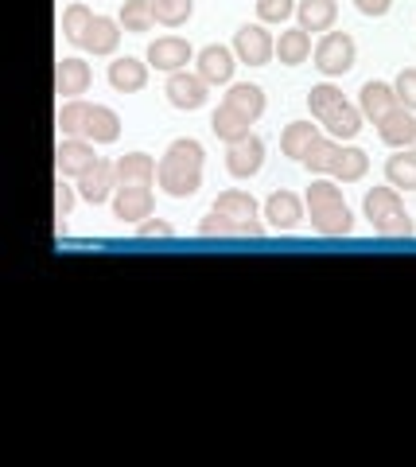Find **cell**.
I'll list each match as a JSON object with an SVG mask.
<instances>
[{"label": "cell", "mask_w": 416, "mask_h": 467, "mask_svg": "<svg viewBox=\"0 0 416 467\" xmlns=\"http://www.w3.org/2000/svg\"><path fill=\"white\" fill-rule=\"evenodd\" d=\"M366 218L385 238H409L412 234V218L393 187H374V192L366 195Z\"/></svg>", "instance_id": "3957f363"}, {"label": "cell", "mask_w": 416, "mask_h": 467, "mask_svg": "<svg viewBox=\"0 0 416 467\" xmlns=\"http://www.w3.org/2000/svg\"><path fill=\"white\" fill-rule=\"evenodd\" d=\"M148 82V63H140V58H117V63H109V86L117 94H137L145 90Z\"/></svg>", "instance_id": "5bb4252c"}, {"label": "cell", "mask_w": 416, "mask_h": 467, "mask_svg": "<svg viewBox=\"0 0 416 467\" xmlns=\"http://www.w3.org/2000/svg\"><path fill=\"white\" fill-rule=\"evenodd\" d=\"M320 140V133H315V125L311 121H296V125H289L284 129V137H280V149H284V156H292V160H304L308 156V149Z\"/></svg>", "instance_id": "4316f807"}, {"label": "cell", "mask_w": 416, "mask_h": 467, "mask_svg": "<svg viewBox=\"0 0 416 467\" xmlns=\"http://www.w3.org/2000/svg\"><path fill=\"white\" fill-rule=\"evenodd\" d=\"M210 211H218V214H226V218H234V223H246V226H253L257 234H265V226L257 223V202H253V195H246V192H222L218 199H214V207Z\"/></svg>", "instance_id": "7c38bea8"}, {"label": "cell", "mask_w": 416, "mask_h": 467, "mask_svg": "<svg viewBox=\"0 0 416 467\" xmlns=\"http://www.w3.org/2000/svg\"><path fill=\"white\" fill-rule=\"evenodd\" d=\"M296 16H299V27H304V32H327L339 16V5L335 0H299Z\"/></svg>", "instance_id": "ffe728a7"}, {"label": "cell", "mask_w": 416, "mask_h": 467, "mask_svg": "<svg viewBox=\"0 0 416 467\" xmlns=\"http://www.w3.org/2000/svg\"><path fill=\"white\" fill-rule=\"evenodd\" d=\"M117 43H121V24L109 20V16H94L90 32H86V39H82V47L90 55H113L117 51Z\"/></svg>", "instance_id": "d6986e66"}, {"label": "cell", "mask_w": 416, "mask_h": 467, "mask_svg": "<svg viewBox=\"0 0 416 467\" xmlns=\"http://www.w3.org/2000/svg\"><path fill=\"white\" fill-rule=\"evenodd\" d=\"M265 164V140L261 137H246V140H238V144H229V152H226V168L229 175H238V180H249L253 171H261Z\"/></svg>", "instance_id": "ba28073f"}, {"label": "cell", "mask_w": 416, "mask_h": 467, "mask_svg": "<svg viewBox=\"0 0 416 467\" xmlns=\"http://www.w3.org/2000/svg\"><path fill=\"white\" fill-rule=\"evenodd\" d=\"M86 137L94 144H113L121 137V117L109 106H90V121H86Z\"/></svg>", "instance_id": "7402d4cb"}, {"label": "cell", "mask_w": 416, "mask_h": 467, "mask_svg": "<svg viewBox=\"0 0 416 467\" xmlns=\"http://www.w3.org/2000/svg\"><path fill=\"white\" fill-rule=\"evenodd\" d=\"M140 238H171L167 223H140Z\"/></svg>", "instance_id": "60d3db41"}, {"label": "cell", "mask_w": 416, "mask_h": 467, "mask_svg": "<svg viewBox=\"0 0 416 467\" xmlns=\"http://www.w3.org/2000/svg\"><path fill=\"white\" fill-rule=\"evenodd\" d=\"M335 160H339V144L335 140H327V137H320L308 149V156H304V164L311 168V171H331L335 168Z\"/></svg>", "instance_id": "e575fe53"}, {"label": "cell", "mask_w": 416, "mask_h": 467, "mask_svg": "<svg viewBox=\"0 0 416 467\" xmlns=\"http://www.w3.org/2000/svg\"><path fill=\"white\" fill-rule=\"evenodd\" d=\"M249 117L241 113V109H234V106H222L214 109V117H210V129H214V137L218 140H226V144H238V140H246L249 137Z\"/></svg>", "instance_id": "2e32d148"}, {"label": "cell", "mask_w": 416, "mask_h": 467, "mask_svg": "<svg viewBox=\"0 0 416 467\" xmlns=\"http://www.w3.org/2000/svg\"><path fill=\"white\" fill-rule=\"evenodd\" d=\"M385 180H390V187H405V192H416V152L390 156V164H385Z\"/></svg>", "instance_id": "f546056e"}, {"label": "cell", "mask_w": 416, "mask_h": 467, "mask_svg": "<svg viewBox=\"0 0 416 467\" xmlns=\"http://www.w3.org/2000/svg\"><path fill=\"white\" fill-rule=\"evenodd\" d=\"M160 187L171 199H191L203 187V144L198 140H176L160 160L156 171Z\"/></svg>", "instance_id": "6da1fadb"}, {"label": "cell", "mask_w": 416, "mask_h": 467, "mask_svg": "<svg viewBox=\"0 0 416 467\" xmlns=\"http://www.w3.org/2000/svg\"><path fill=\"white\" fill-rule=\"evenodd\" d=\"M354 5H358V12H362V16H385L393 0H354Z\"/></svg>", "instance_id": "ab89813d"}, {"label": "cell", "mask_w": 416, "mask_h": 467, "mask_svg": "<svg viewBox=\"0 0 416 467\" xmlns=\"http://www.w3.org/2000/svg\"><path fill=\"white\" fill-rule=\"evenodd\" d=\"M226 106H234L249 117V121H257V117L265 113V94H261V86H253V82H241V86H229V94H226Z\"/></svg>", "instance_id": "484cf974"}, {"label": "cell", "mask_w": 416, "mask_h": 467, "mask_svg": "<svg viewBox=\"0 0 416 467\" xmlns=\"http://www.w3.org/2000/svg\"><path fill=\"white\" fill-rule=\"evenodd\" d=\"M113 187H117V164H109V160H97L90 171L78 175V192L86 202H94V207L109 199Z\"/></svg>", "instance_id": "8fae6325"}, {"label": "cell", "mask_w": 416, "mask_h": 467, "mask_svg": "<svg viewBox=\"0 0 416 467\" xmlns=\"http://www.w3.org/2000/svg\"><path fill=\"white\" fill-rule=\"evenodd\" d=\"M70 211H75V192H70V187L59 180V187H55V214L66 218Z\"/></svg>", "instance_id": "f35d334b"}, {"label": "cell", "mask_w": 416, "mask_h": 467, "mask_svg": "<svg viewBox=\"0 0 416 467\" xmlns=\"http://www.w3.org/2000/svg\"><path fill=\"white\" fill-rule=\"evenodd\" d=\"M308 218H311L315 230L327 234V238H342V234H350V226H354L347 199H342L339 187L327 183V180H315L308 187Z\"/></svg>", "instance_id": "7a4b0ae2"}, {"label": "cell", "mask_w": 416, "mask_h": 467, "mask_svg": "<svg viewBox=\"0 0 416 467\" xmlns=\"http://www.w3.org/2000/svg\"><path fill=\"white\" fill-rule=\"evenodd\" d=\"M393 90H397V101H401V106H405V109H416V67L401 70Z\"/></svg>", "instance_id": "74e56055"}, {"label": "cell", "mask_w": 416, "mask_h": 467, "mask_svg": "<svg viewBox=\"0 0 416 467\" xmlns=\"http://www.w3.org/2000/svg\"><path fill=\"white\" fill-rule=\"evenodd\" d=\"M308 106H311V113L323 117L327 113H335L339 106H342V90H335V86H311V94H308Z\"/></svg>", "instance_id": "d590c367"}, {"label": "cell", "mask_w": 416, "mask_h": 467, "mask_svg": "<svg viewBox=\"0 0 416 467\" xmlns=\"http://www.w3.org/2000/svg\"><path fill=\"white\" fill-rule=\"evenodd\" d=\"M296 12L292 0H257V16L261 24H284Z\"/></svg>", "instance_id": "8d00e7d4"}, {"label": "cell", "mask_w": 416, "mask_h": 467, "mask_svg": "<svg viewBox=\"0 0 416 467\" xmlns=\"http://www.w3.org/2000/svg\"><path fill=\"white\" fill-rule=\"evenodd\" d=\"M265 218H269V226H277V230H292L299 218H304V202L292 192H277L265 202Z\"/></svg>", "instance_id": "ac0fdd59"}, {"label": "cell", "mask_w": 416, "mask_h": 467, "mask_svg": "<svg viewBox=\"0 0 416 467\" xmlns=\"http://www.w3.org/2000/svg\"><path fill=\"white\" fill-rule=\"evenodd\" d=\"M152 12H156V24L179 27V24H188V20H191L195 0H152Z\"/></svg>", "instance_id": "4dcf8cb0"}, {"label": "cell", "mask_w": 416, "mask_h": 467, "mask_svg": "<svg viewBox=\"0 0 416 467\" xmlns=\"http://www.w3.org/2000/svg\"><path fill=\"white\" fill-rule=\"evenodd\" d=\"M366 171H370V156L362 149H339V160H335L331 175H339L342 183H358Z\"/></svg>", "instance_id": "83f0119b"}, {"label": "cell", "mask_w": 416, "mask_h": 467, "mask_svg": "<svg viewBox=\"0 0 416 467\" xmlns=\"http://www.w3.org/2000/svg\"><path fill=\"white\" fill-rule=\"evenodd\" d=\"M86 86H90V67L82 58H63L59 70H55V90L66 98H78L86 94Z\"/></svg>", "instance_id": "44dd1931"}, {"label": "cell", "mask_w": 416, "mask_h": 467, "mask_svg": "<svg viewBox=\"0 0 416 467\" xmlns=\"http://www.w3.org/2000/svg\"><path fill=\"white\" fill-rule=\"evenodd\" d=\"M234 55L249 67H265L269 58L277 55V43H272V36L261 24H246V27H238V36H234Z\"/></svg>", "instance_id": "5b68a950"}, {"label": "cell", "mask_w": 416, "mask_h": 467, "mask_svg": "<svg viewBox=\"0 0 416 467\" xmlns=\"http://www.w3.org/2000/svg\"><path fill=\"white\" fill-rule=\"evenodd\" d=\"M311 55V36L304 32V27H292V32H280V43H277V58L284 67H299L308 63Z\"/></svg>", "instance_id": "d4e9b609"}, {"label": "cell", "mask_w": 416, "mask_h": 467, "mask_svg": "<svg viewBox=\"0 0 416 467\" xmlns=\"http://www.w3.org/2000/svg\"><path fill=\"white\" fill-rule=\"evenodd\" d=\"M198 234L203 238H261L253 226H246V223H234V218H226V214H218V211H210L203 223H198Z\"/></svg>", "instance_id": "cb8c5ba5"}, {"label": "cell", "mask_w": 416, "mask_h": 467, "mask_svg": "<svg viewBox=\"0 0 416 467\" xmlns=\"http://www.w3.org/2000/svg\"><path fill=\"white\" fill-rule=\"evenodd\" d=\"M167 101L176 109H198L207 106V78L203 75H188V70H176V75L167 78Z\"/></svg>", "instance_id": "52a82bcc"}, {"label": "cell", "mask_w": 416, "mask_h": 467, "mask_svg": "<svg viewBox=\"0 0 416 467\" xmlns=\"http://www.w3.org/2000/svg\"><path fill=\"white\" fill-rule=\"evenodd\" d=\"M315 67L323 75H347L354 67V39L347 32H327L315 47Z\"/></svg>", "instance_id": "277c9868"}, {"label": "cell", "mask_w": 416, "mask_h": 467, "mask_svg": "<svg viewBox=\"0 0 416 467\" xmlns=\"http://www.w3.org/2000/svg\"><path fill=\"white\" fill-rule=\"evenodd\" d=\"M412 152H416V140H412Z\"/></svg>", "instance_id": "b9f144b4"}, {"label": "cell", "mask_w": 416, "mask_h": 467, "mask_svg": "<svg viewBox=\"0 0 416 467\" xmlns=\"http://www.w3.org/2000/svg\"><path fill=\"white\" fill-rule=\"evenodd\" d=\"M156 171H160V168L152 164V156L128 152V156L117 160V187H125V183H152Z\"/></svg>", "instance_id": "603a6c76"}, {"label": "cell", "mask_w": 416, "mask_h": 467, "mask_svg": "<svg viewBox=\"0 0 416 467\" xmlns=\"http://www.w3.org/2000/svg\"><path fill=\"white\" fill-rule=\"evenodd\" d=\"M397 106H401V101H397L393 86H385V82H366L362 86V106H358V109H362V117H370L374 125H381Z\"/></svg>", "instance_id": "4fadbf2b"}, {"label": "cell", "mask_w": 416, "mask_h": 467, "mask_svg": "<svg viewBox=\"0 0 416 467\" xmlns=\"http://www.w3.org/2000/svg\"><path fill=\"white\" fill-rule=\"evenodd\" d=\"M198 75L207 82H229L234 78V51L222 47V43H210V47L198 51Z\"/></svg>", "instance_id": "e0dca14e"}, {"label": "cell", "mask_w": 416, "mask_h": 467, "mask_svg": "<svg viewBox=\"0 0 416 467\" xmlns=\"http://www.w3.org/2000/svg\"><path fill=\"white\" fill-rule=\"evenodd\" d=\"M86 121H90V106L86 101H66V106L59 109V129L66 137H86Z\"/></svg>", "instance_id": "836d02e7"}, {"label": "cell", "mask_w": 416, "mask_h": 467, "mask_svg": "<svg viewBox=\"0 0 416 467\" xmlns=\"http://www.w3.org/2000/svg\"><path fill=\"white\" fill-rule=\"evenodd\" d=\"M148 63L156 70H167V75H176V70H183L191 63V43L179 39V36H167V39H156L148 47Z\"/></svg>", "instance_id": "30bf717a"}, {"label": "cell", "mask_w": 416, "mask_h": 467, "mask_svg": "<svg viewBox=\"0 0 416 467\" xmlns=\"http://www.w3.org/2000/svg\"><path fill=\"white\" fill-rule=\"evenodd\" d=\"M378 133H381L385 144H393V149H412V140H416V117H412V109L397 106V109L378 125Z\"/></svg>", "instance_id": "9a60e30c"}, {"label": "cell", "mask_w": 416, "mask_h": 467, "mask_svg": "<svg viewBox=\"0 0 416 467\" xmlns=\"http://www.w3.org/2000/svg\"><path fill=\"white\" fill-rule=\"evenodd\" d=\"M113 214H117L121 223H145V218L152 214V187L148 183H125V187H117Z\"/></svg>", "instance_id": "8992f818"}, {"label": "cell", "mask_w": 416, "mask_h": 467, "mask_svg": "<svg viewBox=\"0 0 416 467\" xmlns=\"http://www.w3.org/2000/svg\"><path fill=\"white\" fill-rule=\"evenodd\" d=\"M323 125L331 129V137L350 140V137H358V129H362V109H354V106H347V101H342L335 113L323 117Z\"/></svg>", "instance_id": "f1b7e54d"}, {"label": "cell", "mask_w": 416, "mask_h": 467, "mask_svg": "<svg viewBox=\"0 0 416 467\" xmlns=\"http://www.w3.org/2000/svg\"><path fill=\"white\" fill-rule=\"evenodd\" d=\"M55 164H59V175L66 180V175H86L94 164H97V156H94V144H86V140H78V137H70V140H63L59 149H55Z\"/></svg>", "instance_id": "9c48e42d"}, {"label": "cell", "mask_w": 416, "mask_h": 467, "mask_svg": "<svg viewBox=\"0 0 416 467\" xmlns=\"http://www.w3.org/2000/svg\"><path fill=\"white\" fill-rule=\"evenodd\" d=\"M90 24H94V12L86 8V5H70V8L63 12V36H66L70 43H78V47H82L86 32H90Z\"/></svg>", "instance_id": "d6a6232c"}, {"label": "cell", "mask_w": 416, "mask_h": 467, "mask_svg": "<svg viewBox=\"0 0 416 467\" xmlns=\"http://www.w3.org/2000/svg\"><path fill=\"white\" fill-rule=\"evenodd\" d=\"M152 24H156L152 0H125V8H121V27L125 32H148Z\"/></svg>", "instance_id": "1f68e13d"}]
</instances>
